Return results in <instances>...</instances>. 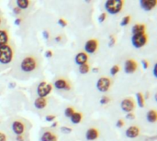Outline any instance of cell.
<instances>
[{"label":"cell","instance_id":"1","mask_svg":"<svg viewBox=\"0 0 157 141\" xmlns=\"http://www.w3.org/2000/svg\"><path fill=\"white\" fill-rule=\"evenodd\" d=\"M38 68V60L32 55L26 56L20 63V69L24 72H31Z\"/></svg>","mask_w":157,"mask_h":141},{"label":"cell","instance_id":"2","mask_svg":"<svg viewBox=\"0 0 157 141\" xmlns=\"http://www.w3.org/2000/svg\"><path fill=\"white\" fill-rule=\"evenodd\" d=\"M14 56V50L8 44L0 47V63L8 64L12 61Z\"/></svg>","mask_w":157,"mask_h":141},{"label":"cell","instance_id":"3","mask_svg":"<svg viewBox=\"0 0 157 141\" xmlns=\"http://www.w3.org/2000/svg\"><path fill=\"white\" fill-rule=\"evenodd\" d=\"M124 2L122 0H108L105 3V7L110 14H118L121 11Z\"/></svg>","mask_w":157,"mask_h":141},{"label":"cell","instance_id":"4","mask_svg":"<svg viewBox=\"0 0 157 141\" xmlns=\"http://www.w3.org/2000/svg\"><path fill=\"white\" fill-rule=\"evenodd\" d=\"M52 84L43 81V82H41L38 85V87H37V94H38L39 97L46 98V96L52 92Z\"/></svg>","mask_w":157,"mask_h":141},{"label":"cell","instance_id":"5","mask_svg":"<svg viewBox=\"0 0 157 141\" xmlns=\"http://www.w3.org/2000/svg\"><path fill=\"white\" fill-rule=\"evenodd\" d=\"M147 41H148V37L145 33L144 34H135L132 38V45L137 49L144 47L147 43Z\"/></svg>","mask_w":157,"mask_h":141},{"label":"cell","instance_id":"6","mask_svg":"<svg viewBox=\"0 0 157 141\" xmlns=\"http://www.w3.org/2000/svg\"><path fill=\"white\" fill-rule=\"evenodd\" d=\"M111 86V80L108 77H101L98 80L97 83V87L98 89V91L105 93L108 92Z\"/></svg>","mask_w":157,"mask_h":141},{"label":"cell","instance_id":"7","mask_svg":"<svg viewBox=\"0 0 157 141\" xmlns=\"http://www.w3.org/2000/svg\"><path fill=\"white\" fill-rule=\"evenodd\" d=\"M121 106L124 112L132 113L135 108V102L133 101V99L132 97H128V98H125L121 101Z\"/></svg>","mask_w":157,"mask_h":141},{"label":"cell","instance_id":"8","mask_svg":"<svg viewBox=\"0 0 157 141\" xmlns=\"http://www.w3.org/2000/svg\"><path fill=\"white\" fill-rule=\"evenodd\" d=\"M138 69V63L133 59H129L125 61L124 64V71L126 73H133Z\"/></svg>","mask_w":157,"mask_h":141},{"label":"cell","instance_id":"9","mask_svg":"<svg viewBox=\"0 0 157 141\" xmlns=\"http://www.w3.org/2000/svg\"><path fill=\"white\" fill-rule=\"evenodd\" d=\"M98 48V41L95 39H91L89 40H87L85 44V50L86 53H95L96 50Z\"/></svg>","mask_w":157,"mask_h":141},{"label":"cell","instance_id":"10","mask_svg":"<svg viewBox=\"0 0 157 141\" xmlns=\"http://www.w3.org/2000/svg\"><path fill=\"white\" fill-rule=\"evenodd\" d=\"M54 86L58 90H66L69 91L71 89V83L65 80L64 78H59L54 82Z\"/></svg>","mask_w":157,"mask_h":141},{"label":"cell","instance_id":"11","mask_svg":"<svg viewBox=\"0 0 157 141\" xmlns=\"http://www.w3.org/2000/svg\"><path fill=\"white\" fill-rule=\"evenodd\" d=\"M12 130L13 132L18 136V135H23L24 131H25V125L22 121L20 120H16L13 122L12 124Z\"/></svg>","mask_w":157,"mask_h":141},{"label":"cell","instance_id":"12","mask_svg":"<svg viewBox=\"0 0 157 141\" xmlns=\"http://www.w3.org/2000/svg\"><path fill=\"white\" fill-rule=\"evenodd\" d=\"M98 137H99V131L95 128H89L86 133V139L87 140H96L98 139Z\"/></svg>","mask_w":157,"mask_h":141},{"label":"cell","instance_id":"13","mask_svg":"<svg viewBox=\"0 0 157 141\" xmlns=\"http://www.w3.org/2000/svg\"><path fill=\"white\" fill-rule=\"evenodd\" d=\"M140 135V128L137 126H132L127 128L126 130V136L130 139H134Z\"/></svg>","mask_w":157,"mask_h":141},{"label":"cell","instance_id":"14","mask_svg":"<svg viewBox=\"0 0 157 141\" xmlns=\"http://www.w3.org/2000/svg\"><path fill=\"white\" fill-rule=\"evenodd\" d=\"M141 6L144 10L150 11V10H152V9H154L155 7L156 0H142L141 1Z\"/></svg>","mask_w":157,"mask_h":141},{"label":"cell","instance_id":"15","mask_svg":"<svg viewBox=\"0 0 157 141\" xmlns=\"http://www.w3.org/2000/svg\"><path fill=\"white\" fill-rule=\"evenodd\" d=\"M88 60V56L86 52H79L76 56H75V62L78 65H83L86 64Z\"/></svg>","mask_w":157,"mask_h":141},{"label":"cell","instance_id":"16","mask_svg":"<svg viewBox=\"0 0 157 141\" xmlns=\"http://www.w3.org/2000/svg\"><path fill=\"white\" fill-rule=\"evenodd\" d=\"M40 141H57V136L51 131H45L40 138Z\"/></svg>","mask_w":157,"mask_h":141},{"label":"cell","instance_id":"17","mask_svg":"<svg viewBox=\"0 0 157 141\" xmlns=\"http://www.w3.org/2000/svg\"><path fill=\"white\" fill-rule=\"evenodd\" d=\"M48 104V101L46 98H43V97H38L35 102H34V106L37 108V109H43Z\"/></svg>","mask_w":157,"mask_h":141},{"label":"cell","instance_id":"18","mask_svg":"<svg viewBox=\"0 0 157 141\" xmlns=\"http://www.w3.org/2000/svg\"><path fill=\"white\" fill-rule=\"evenodd\" d=\"M146 27L144 24H135L132 27V34H144Z\"/></svg>","mask_w":157,"mask_h":141},{"label":"cell","instance_id":"19","mask_svg":"<svg viewBox=\"0 0 157 141\" xmlns=\"http://www.w3.org/2000/svg\"><path fill=\"white\" fill-rule=\"evenodd\" d=\"M8 42V33L6 29H0V47L6 45Z\"/></svg>","mask_w":157,"mask_h":141},{"label":"cell","instance_id":"20","mask_svg":"<svg viewBox=\"0 0 157 141\" xmlns=\"http://www.w3.org/2000/svg\"><path fill=\"white\" fill-rule=\"evenodd\" d=\"M82 118H83V116H82V114L79 113V112H75V113L72 115V117H70L71 122H72L73 124H78V123H80L81 120H82Z\"/></svg>","mask_w":157,"mask_h":141},{"label":"cell","instance_id":"21","mask_svg":"<svg viewBox=\"0 0 157 141\" xmlns=\"http://www.w3.org/2000/svg\"><path fill=\"white\" fill-rule=\"evenodd\" d=\"M146 117H147V120L150 122V123H155L156 121L157 115L155 110H149L147 115H146Z\"/></svg>","mask_w":157,"mask_h":141},{"label":"cell","instance_id":"22","mask_svg":"<svg viewBox=\"0 0 157 141\" xmlns=\"http://www.w3.org/2000/svg\"><path fill=\"white\" fill-rule=\"evenodd\" d=\"M29 5V1L28 0H17V6L19 9H26Z\"/></svg>","mask_w":157,"mask_h":141},{"label":"cell","instance_id":"23","mask_svg":"<svg viewBox=\"0 0 157 141\" xmlns=\"http://www.w3.org/2000/svg\"><path fill=\"white\" fill-rule=\"evenodd\" d=\"M136 98H137V102H138V105L140 107H144V95L142 93H137L136 94Z\"/></svg>","mask_w":157,"mask_h":141},{"label":"cell","instance_id":"24","mask_svg":"<svg viewBox=\"0 0 157 141\" xmlns=\"http://www.w3.org/2000/svg\"><path fill=\"white\" fill-rule=\"evenodd\" d=\"M79 72H80V73H82V74H86V73H87L88 72H89V65L88 64H83V65H80V67H79Z\"/></svg>","mask_w":157,"mask_h":141},{"label":"cell","instance_id":"25","mask_svg":"<svg viewBox=\"0 0 157 141\" xmlns=\"http://www.w3.org/2000/svg\"><path fill=\"white\" fill-rule=\"evenodd\" d=\"M130 21H131V16L129 15V16H125L123 18H122V20H121V26H126V25H128L129 23H130Z\"/></svg>","mask_w":157,"mask_h":141},{"label":"cell","instance_id":"26","mask_svg":"<svg viewBox=\"0 0 157 141\" xmlns=\"http://www.w3.org/2000/svg\"><path fill=\"white\" fill-rule=\"evenodd\" d=\"M74 113H75V109L73 107H67L64 111V115L67 117H71Z\"/></svg>","mask_w":157,"mask_h":141},{"label":"cell","instance_id":"27","mask_svg":"<svg viewBox=\"0 0 157 141\" xmlns=\"http://www.w3.org/2000/svg\"><path fill=\"white\" fill-rule=\"evenodd\" d=\"M119 72H120V66L119 65H114L110 69V74L111 75H116Z\"/></svg>","mask_w":157,"mask_h":141},{"label":"cell","instance_id":"28","mask_svg":"<svg viewBox=\"0 0 157 141\" xmlns=\"http://www.w3.org/2000/svg\"><path fill=\"white\" fill-rule=\"evenodd\" d=\"M109 101H110V99H109V96H103V97L100 99V104H101V105H106V104H109Z\"/></svg>","mask_w":157,"mask_h":141},{"label":"cell","instance_id":"29","mask_svg":"<svg viewBox=\"0 0 157 141\" xmlns=\"http://www.w3.org/2000/svg\"><path fill=\"white\" fill-rule=\"evenodd\" d=\"M106 18H107V14H106V13H102V14L99 16V17H98V21H99V23L104 22Z\"/></svg>","mask_w":157,"mask_h":141},{"label":"cell","instance_id":"30","mask_svg":"<svg viewBox=\"0 0 157 141\" xmlns=\"http://www.w3.org/2000/svg\"><path fill=\"white\" fill-rule=\"evenodd\" d=\"M61 130L63 131V133H65V134H69L70 132H72V128H66V127H63V128H61Z\"/></svg>","mask_w":157,"mask_h":141},{"label":"cell","instance_id":"31","mask_svg":"<svg viewBox=\"0 0 157 141\" xmlns=\"http://www.w3.org/2000/svg\"><path fill=\"white\" fill-rule=\"evenodd\" d=\"M6 140H7L6 135L4 132H1V131H0V141H6Z\"/></svg>","mask_w":157,"mask_h":141},{"label":"cell","instance_id":"32","mask_svg":"<svg viewBox=\"0 0 157 141\" xmlns=\"http://www.w3.org/2000/svg\"><path fill=\"white\" fill-rule=\"evenodd\" d=\"M58 23H59V25L62 26V27H65V26L67 25V22H66L64 19H63V18H60V19L58 20Z\"/></svg>","mask_w":157,"mask_h":141},{"label":"cell","instance_id":"33","mask_svg":"<svg viewBox=\"0 0 157 141\" xmlns=\"http://www.w3.org/2000/svg\"><path fill=\"white\" fill-rule=\"evenodd\" d=\"M126 118L132 120V119H134V118H135V115H134L132 112V113H128V114H127V116H126Z\"/></svg>","mask_w":157,"mask_h":141},{"label":"cell","instance_id":"34","mask_svg":"<svg viewBox=\"0 0 157 141\" xmlns=\"http://www.w3.org/2000/svg\"><path fill=\"white\" fill-rule=\"evenodd\" d=\"M116 126H117L118 128H122V127L124 126V121H123L122 119H120V120H118V121H117V124H116Z\"/></svg>","mask_w":157,"mask_h":141},{"label":"cell","instance_id":"35","mask_svg":"<svg viewBox=\"0 0 157 141\" xmlns=\"http://www.w3.org/2000/svg\"><path fill=\"white\" fill-rule=\"evenodd\" d=\"M55 118H56V117H55V116H52V115H51V116H47V117H46V121L51 122V121L54 120Z\"/></svg>","mask_w":157,"mask_h":141},{"label":"cell","instance_id":"36","mask_svg":"<svg viewBox=\"0 0 157 141\" xmlns=\"http://www.w3.org/2000/svg\"><path fill=\"white\" fill-rule=\"evenodd\" d=\"M115 41H116V39H115V37H113V36H110V42H109V46L111 47V46H113L114 44H115Z\"/></svg>","mask_w":157,"mask_h":141},{"label":"cell","instance_id":"37","mask_svg":"<svg viewBox=\"0 0 157 141\" xmlns=\"http://www.w3.org/2000/svg\"><path fill=\"white\" fill-rule=\"evenodd\" d=\"M13 12H14L15 14L18 15V14H20V12H21V9H19L17 6H15V7L13 8Z\"/></svg>","mask_w":157,"mask_h":141},{"label":"cell","instance_id":"38","mask_svg":"<svg viewBox=\"0 0 157 141\" xmlns=\"http://www.w3.org/2000/svg\"><path fill=\"white\" fill-rule=\"evenodd\" d=\"M17 141H24L25 139V137L23 136V135H18V136H17Z\"/></svg>","mask_w":157,"mask_h":141},{"label":"cell","instance_id":"39","mask_svg":"<svg viewBox=\"0 0 157 141\" xmlns=\"http://www.w3.org/2000/svg\"><path fill=\"white\" fill-rule=\"evenodd\" d=\"M143 65H144V69H147L148 66H149V63L146 60H143Z\"/></svg>","mask_w":157,"mask_h":141},{"label":"cell","instance_id":"40","mask_svg":"<svg viewBox=\"0 0 157 141\" xmlns=\"http://www.w3.org/2000/svg\"><path fill=\"white\" fill-rule=\"evenodd\" d=\"M45 56H46L47 58H51V57L52 56V50H47L46 53H45Z\"/></svg>","mask_w":157,"mask_h":141},{"label":"cell","instance_id":"41","mask_svg":"<svg viewBox=\"0 0 157 141\" xmlns=\"http://www.w3.org/2000/svg\"><path fill=\"white\" fill-rule=\"evenodd\" d=\"M43 36H44L45 39H49V32H47L46 30H44L43 31Z\"/></svg>","mask_w":157,"mask_h":141},{"label":"cell","instance_id":"42","mask_svg":"<svg viewBox=\"0 0 157 141\" xmlns=\"http://www.w3.org/2000/svg\"><path fill=\"white\" fill-rule=\"evenodd\" d=\"M20 22H21V19H20V18H17V19H16V20H15V24H16V25L20 24Z\"/></svg>","mask_w":157,"mask_h":141},{"label":"cell","instance_id":"43","mask_svg":"<svg viewBox=\"0 0 157 141\" xmlns=\"http://www.w3.org/2000/svg\"><path fill=\"white\" fill-rule=\"evenodd\" d=\"M154 74H155V76H156L157 73H156V64L155 65V67H154Z\"/></svg>","mask_w":157,"mask_h":141},{"label":"cell","instance_id":"44","mask_svg":"<svg viewBox=\"0 0 157 141\" xmlns=\"http://www.w3.org/2000/svg\"><path fill=\"white\" fill-rule=\"evenodd\" d=\"M61 39H62V37H61V36H58V37H57V38L55 39V41H57V42H59V41H60Z\"/></svg>","mask_w":157,"mask_h":141},{"label":"cell","instance_id":"45","mask_svg":"<svg viewBox=\"0 0 157 141\" xmlns=\"http://www.w3.org/2000/svg\"><path fill=\"white\" fill-rule=\"evenodd\" d=\"M93 72H98V68H96V69H94V70H93Z\"/></svg>","mask_w":157,"mask_h":141},{"label":"cell","instance_id":"46","mask_svg":"<svg viewBox=\"0 0 157 141\" xmlns=\"http://www.w3.org/2000/svg\"><path fill=\"white\" fill-rule=\"evenodd\" d=\"M56 126H57V123H54V124H52V128H55Z\"/></svg>","mask_w":157,"mask_h":141},{"label":"cell","instance_id":"47","mask_svg":"<svg viewBox=\"0 0 157 141\" xmlns=\"http://www.w3.org/2000/svg\"><path fill=\"white\" fill-rule=\"evenodd\" d=\"M2 23V18H1V17H0V24Z\"/></svg>","mask_w":157,"mask_h":141}]
</instances>
